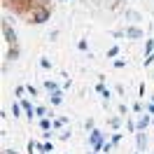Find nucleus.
I'll return each instance as SVG.
<instances>
[{
	"label": "nucleus",
	"instance_id": "f257e3e1",
	"mask_svg": "<svg viewBox=\"0 0 154 154\" xmlns=\"http://www.w3.org/2000/svg\"><path fill=\"white\" fill-rule=\"evenodd\" d=\"M49 17H51V7H38V10H33L26 17V23H45V21H49Z\"/></svg>",
	"mask_w": 154,
	"mask_h": 154
},
{
	"label": "nucleus",
	"instance_id": "f03ea898",
	"mask_svg": "<svg viewBox=\"0 0 154 154\" xmlns=\"http://www.w3.org/2000/svg\"><path fill=\"white\" fill-rule=\"evenodd\" d=\"M89 145L94 147V152H100V149H103V145H105V133H103V131H98V128H94V131L89 133Z\"/></svg>",
	"mask_w": 154,
	"mask_h": 154
},
{
	"label": "nucleus",
	"instance_id": "7ed1b4c3",
	"mask_svg": "<svg viewBox=\"0 0 154 154\" xmlns=\"http://www.w3.org/2000/svg\"><path fill=\"white\" fill-rule=\"evenodd\" d=\"M2 33H5V40H7V45L10 47H14L19 40H17V30L10 28V23H7V19H2Z\"/></svg>",
	"mask_w": 154,
	"mask_h": 154
},
{
	"label": "nucleus",
	"instance_id": "20e7f679",
	"mask_svg": "<svg viewBox=\"0 0 154 154\" xmlns=\"http://www.w3.org/2000/svg\"><path fill=\"white\" fill-rule=\"evenodd\" d=\"M126 38H131V40H140V38H143V30L135 28V26H131V28H126Z\"/></svg>",
	"mask_w": 154,
	"mask_h": 154
},
{
	"label": "nucleus",
	"instance_id": "39448f33",
	"mask_svg": "<svg viewBox=\"0 0 154 154\" xmlns=\"http://www.w3.org/2000/svg\"><path fill=\"white\" fill-rule=\"evenodd\" d=\"M21 107H23V112L28 115V119L35 115V112H38V107H33V105H30V100H21Z\"/></svg>",
	"mask_w": 154,
	"mask_h": 154
},
{
	"label": "nucleus",
	"instance_id": "423d86ee",
	"mask_svg": "<svg viewBox=\"0 0 154 154\" xmlns=\"http://www.w3.org/2000/svg\"><path fill=\"white\" fill-rule=\"evenodd\" d=\"M149 124H152V117H149V115H143V117H140V122L135 124V128H140V131H145V128H147Z\"/></svg>",
	"mask_w": 154,
	"mask_h": 154
},
{
	"label": "nucleus",
	"instance_id": "0eeeda50",
	"mask_svg": "<svg viewBox=\"0 0 154 154\" xmlns=\"http://www.w3.org/2000/svg\"><path fill=\"white\" fill-rule=\"evenodd\" d=\"M19 54H21L19 45H14V47H10V51H7V61H17V58H19Z\"/></svg>",
	"mask_w": 154,
	"mask_h": 154
},
{
	"label": "nucleus",
	"instance_id": "6e6552de",
	"mask_svg": "<svg viewBox=\"0 0 154 154\" xmlns=\"http://www.w3.org/2000/svg\"><path fill=\"white\" fill-rule=\"evenodd\" d=\"M135 143H138V149H145V147H147V135L140 131V133L135 135Z\"/></svg>",
	"mask_w": 154,
	"mask_h": 154
},
{
	"label": "nucleus",
	"instance_id": "1a4fd4ad",
	"mask_svg": "<svg viewBox=\"0 0 154 154\" xmlns=\"http://www.w3.org/2000/svg\"><path fill=\"white\" fill-rule=\"evenodd\" d=\"M45 89H47V91H51V94L61 91V89H58V84H56V82H51V79H47V82H45Z\"/></svg>",
	"mask_w": 154,
	"mask_h": 154
},
{
	"label": "nucleus",
	"instance_id": "9d476101",
	"mask_svg": "<svg viewBox=\"0 0 154 154\" xmlns=\"http://www.w3.org/2000/svg\"><path fill=\"white\" fill-rule=\"evenodd\" d=\"M63 103V94L56 91V94H51V105H61Z\"/></svg>",
	"mask_w": 154,
	"mask_h": 154
},
{
	"label": "nucleus",
	"instance_id": "9b49d317",
	"mask_svg": "<svg viewBox=\"0 0 154 154\" xmlns=\"http://www.w3.org/2000/svg\"><path fill=\"white\" fill-rule=\"evenodd\" d=\"M145 54H147V56L154 54V40H147V42H145Z\"/></svg>",
	"mask_w": 154,
	"mask_h": 154
},
{
	"label": "nucleus",
	"instance_id": "f8f14e48",
	"mask_svg": "<svg viewBox=\"0 0 154 154\" xmlns=\"http://www.w3.org/2000/svg\"><path fill=\"white\" fill-rule=\"evenodd\" d=\"M49 126H54V124H49L47 117H42V119H40V128H42V131H49Z\"/></svg>",
	"mask_w": 154,
	"mask_h": 154
},
{
	"label": "nucleus",
	"instance_id": "ddd939ff",
	"mask_svg": "<svg viewBox=\"0 0 154 154\" xmlns=\"http://www.w3.org/2000/svg\"><path fill=\"white\" fill-rule=\"evenodd\" d=\"M21 110H23V107H21V103H19V105H12V117H19Z\"/></svg>",
	"mask_w": 154,
	"mask_h": 154
},
{
	"label": "nucleus",
	"instance_id": "4468645a",
	"mask_svg": "<svg viewBox=\"0 0 154 154\" xmlns=\"http://www.w3.org/2000/svg\"><path fill=\"white\" fill-rule=\"evenodd\" d=\"M126 17L131 21H140V14H138V12H126Z\"/></svg>",
	"mask_w": 154,
	"mask_h": 154
},
{
	"label": "nucleus",
	"instance_id": "2eb2a0df",
	"mask_svg": "<svg viewBox=\"0 0 154 154\" xmlns=\"http://www.w3.org/2000/svg\"><path fill=\"white\" fill-rule=\"evenodd\" d=\"M14 94H17V96H23V94H28V89H26V87H17V89H14Z\"/></svg>",
	"mask_w": 154,
	"mask_h": 154
},
{
	"label": "nucleus",
	"instance_id": "dca6fc26",
	"mask_svg": "<svg viewBox=\"0 0 154 154\" xmlns=\"http://www.w3.org/2000/svg\"><path fill=\"white\" fill-rule=\"evenodd\" d=\"M66 122H68L66 117H61V119H56V122H54V128H61V126L66 124Z\"/></svg>",
	"mask_w": 154,
	"mask_h": 154
},
{
	"label": "nucleus",
	"instance_id": "f3484780",
	"mask_svg": "<svg viewBox=\"0 0 154 154\" xmlns=\"http://www.w3.org/2000/svg\"><path fill=\"white\" fill-rule=\"evenodd\" d=\"M119 54V47H110L107 49V56H117Z\"/></svg>",
	"mask_w": 154,
	"mask_h": 154
},
{
	"label": "nucleus",
	"instance_id": "a211bd4d",
	"mask_svg": "<svg viewBox=\"0 0 154 154\" xmlns=\"http://www.w3.org/2000/svg\"><path fill=\"white\" fill-rule=\"evenodd\" d=\"M40 68H45V70H47V68H51V63H49L47 58H40Z\"/></svg>",
	"mask_w": 154,
	"mask_h": 154
},
{
	"label": "nucleus",
	"instance_id": "6ab92c4d",
	"mask_svg": "<svg viewBox=\"0 0 154 154\" xmlns=\"http://www.w3.org/2000/svg\"><path fill=\"white\" fill-rule=\"evenodd\" d=\"M77 49H82V51H87V40H79V42H77Z\"/></svg>",
	"mask_w": 154,
	"mask_h": 154
},
{
	"label": "nucleus",
	"instance_id": "aec40b11",
	"mask_svg": "<svg viewBox=\"0 0 154 154\" xmlns=\"http://www.w3.org/2000/svg\"><path fill=\"white\" fill-rule=\"evenodd\" d=\"M152 63H154V54H149V56L145 58V63H143V66H152Z\"/></svg>",
	"mask_w": 154,
	"mask_h": 154
},
{
	"label": "nucleus",
	"instance_id": "412c9836",
	"mask_svg": "<svg viewBox=\"0 0 154 154\" xmlns=\"http://www.w3.org/2000/svg\"><path fill=\"white\" fill-rule=\"evenodd\" d=\"M26 89H28V96H38V89H35V87H30V84H28Z\"/></svg>",
	"mask_w": 154,
	"mask_h": 154
},
{
	"label": "nucleus",
	"instance_id": "4be33fe9",
	"mask_svg": "<svg viewBox=\"0 0 154 154\" xmlns=\"http://www.w3.org/2000/svg\"><path fill=\"white\" fill-rule=\"evenodd\" d=\"M84 128H87V131H94V119H87V124H84Z\"/></svg>",
	"mask_w": 154,
	"mask_h": 154
},
{
	"label": "nucleus",
	"instance_id": "5701e85b",
	"mask_svg": "<svg viewBox=\"0 0 154 154\" xmlns=\"http://www.w3.org/2000/svg\"><path fill=\"white\" fill-rule=\"evenodd\" d=\"M119 140H122V133H115V135H112V145H119Z\"/></svg>",
	"mask_w": 154,
	"mask_h": 154
},
{
	"label": "nucleus",
	"instance_id": "b1692460",
	"mask_svg": "<svg viewBox=\"0 0 154 154\" xmlns=\"http://www.w3.org/2000/svg\"><path fill=\"white\" fill-rule=\"evenodd\" d=\"M58 138H61V140H68V138H70V131H63V133H58Z\"/></svg>",
	"mask_w": 154,
	"mask_h": 154
},
{
	"label": "nucleus",
	"instance_id": "393cba45",
	"mask_svg": "<svg viewBox=\"0 0 154 154\" xmlns=\"http://www.w3.org/2000/svg\"><path fill=\"white\" fill-rule=\"evenodd\" d=\"M147 110H149V112L154 115V103H149V105H147Z\"/></svg>",
	"mask_w": 154,
	"mask_h": 154
},
{
	"label": "nucleus",
	"instance_id": "a878e982",
	"mask_svg": "<svg viewBox=\"0 0 154 154\" xmlns=\"http://www.w3.org/2000/svg\"><path fill=\"white\" fill-rule=\"evenodd\" d=\"M115 2H124V0H115Z\"/></svg>",
	"mask_w": 154,
	"mask_h": 154
},
{
	"label": "nucleus",
	"instance_id": "bb28decb",
	"mask_svg": "<svg viewBox=\"0 0 154 154\" xmlns=\"http://www.w3.org/2000/svg\"><path fill=\"white\" fill-rule=\"evenodd\" d=\"M152 126H154V117H152Z\"/></svg>",
	"mask_w": 154,
	"mask_h": 154
},
{
	"label": "nucleus",
	"instance_id": "cd10ccee",
	"mask_svg": "<svg viewBox=\"0 0 154 154\" xmlns=\"http://www.w3.org/2000/svg\"><path fill=\"white\" fill-rule=\"evenodd\" d=\"M87 154H96V152H87Z\"/></svg>",
	"mask_w": 154,
	"mask_h": 154
}]
</instances>
